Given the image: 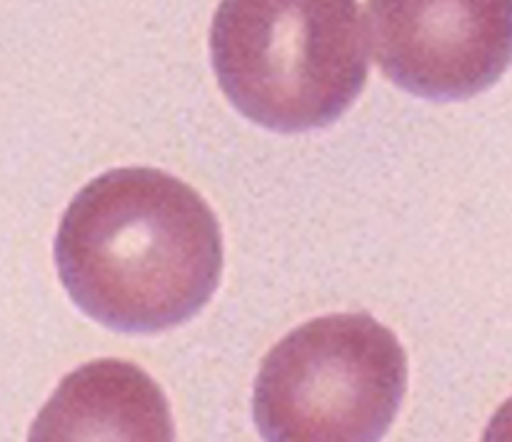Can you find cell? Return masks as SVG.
<instances>
[{
	"label": "cell",
	"mask_w": 512,
	"mask_h": 442,
	"mask_svg": "<svg viewBox=\"0 0 512 442\" xmlns=\"http://www.w3.org/2000/svg\"><path fill=\"white\" fill-rule=\"evenodd\" d=\"M60 283L88 318L120 333H163L208 305L223 275L210 205L165 170L90 180L60 220Z\"/></svg>",
	"instance_id": "obj_1"
},
{
	"label": "cell",
	"mask_w": 512,
	"mask_h": 442,
	"mask_svg": "<svg viewBox=\"0 0 512 442\" xmlns=\"http://www.w3.org/2000/svg\"><path fill=\"white\" fill-rule=\"evenodd\" d=\"M210 58L225 98L278 133L335 123L368 83L358 0H220Z\"/></svg>",
	"instance_id": "obj_2"
},
{
	"label": "cell",
	"mask_w": 512,
	"mask_h": 442,
	"mask_svg": "<svg viewBox=\"0 0 512 442\" xmlns=\"http://www.w3.org/2000/svg\"><path fill=\"white\" fill-rule=\"evenodd\" d=\"M408 355L368 313L315 318L285 335L255 378L253 415L273 442H370L398 418Z\"/></svg>",
	"instance_id": "obj_3"
},
{
	"label": "cell",
	"mask_w": 512,
	"mask_h": 442,
	"mask_svg": "<svg viewBox=\"0 0 512 442\" xmlns=\"http://www.w3.org/2000/svg\"><path fill=\"white\" fill-rule=\"evenodd\" d=\"M368 33L380 73L403 90L473 98L508 70L512 0H368Z\"/></svg>",
	"instance_id": "obj_4"
},
{
	"label": "cell",
	"mask_w": 512,
	"mask_h": 442,
	"mask_svg": "<svg viewBox=\"0 0 512 442\" xmlns=\"http://www.w3.org/2000/svg\"><path fill=\"white\" fill-rule=\"evenodd\" d=\"M38 440H170V413L158 385L125 360H98L68 375L30 430Z\"/></svg>",
	"instance_id": "obj_5"
}]
</instances>
